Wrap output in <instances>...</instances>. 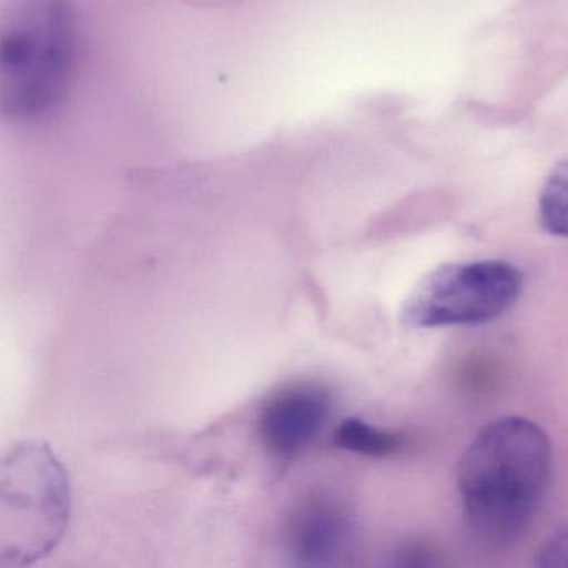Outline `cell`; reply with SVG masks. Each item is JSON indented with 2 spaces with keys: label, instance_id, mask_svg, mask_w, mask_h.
<instances>
[{
  "label": "cell",
  "instance_id": "obj_1",
  "mask_svg": "<svg viewBox=\"0 0 568 568\" xmlns=\"http://www.w3.org/2000/svg\"><path fill=\"white\" fill-rule=\"evenodd\" d=\"M551 447L534 422L504 417L485 425L458 465L468 527L487 544L517 540L550 480Z\"/></svg>",
  "mask_w": 568,
  "mask_h": 568
},
{
  "label": "cell",
  "instance_id": "obj_2",
  "mask_svg": "<svg viewBox=\"0 0 568 568\" xmlns=\"http://www.w3.org/2000/svg\"><path fill=\"white\" fill-rule=\"evenodd\" d=\"M75 55L69 0H8L0 21V108L41 121L64 99Z\"/></svg>",
  "mask_w": 568,
  "mask_h": 568
},
{
  "label": "cell",
  "instance_id": "obj_3",
  "mask_svg": "<svg viewBox=\"0 0 568 568\" xmlns=\"http://www.w3.org/2000/svg\"><path fill=\"white\" fill-rule=\"evenodd\" d=\"M71 485L54 452L21 442L0 467V565L26 567L55 550L71 518Z\"/></svg>",
  "mask_w": 568,
  "mask_h": 568
},
{
  "label": "cell",
  "instance_id": "obj_4",
  "mask_svg": "<svg viewBox=\"0 0 568 568\" xmlns=\"http://www.w3.org/2000/svg\"><path fill=\"white\" fill-rule=\"evenodd\" d=\"M524 277L501 261L444 264L425 275L402 308L414 328L481 324L504 314L520 295Z\"/></svg>",
  "mask_w": 568,
  "mask_h": 568
},
{
  "label": "cell",
  "instance_id": "obj_5",
  "mask_svg": "<svg viewBox=\"0 0 568 568\" xmlns=\"http://www.w3.org/2000/svg\"><path fill=\"white\" fill-rule=\"evenodd\" d=\"M331 397L315 385H295L268 398L258 417L262 444L278 458L297 457L322 434L331 417Z\"/></svg>",
  "mask_w": 568,
  "mask_h": 568
},
{
  "label": "cell",
  "instance_id": "obj_6",
  "mask_svg": "<svg viewBox=\"0 0 568 568\" xmlns=\"http://www.w3.org/2000/svg\"><path fill=\"white\" fill-rule=\"evenodd\" d=\"M347 511L332 500H312L292 518L287 548L294 564L325 567L335 564L351 540Z\"/></svg>",
  "mask_w": 568,
  "mask_h": 568
},
{
  "label": "cell",
  "instance_id": "obj_7",
  "mask_svg": "<svg viewBox=\"0 0 568 568\" xmlns=\"http://www.w3.org/2000/svg\"><path fill=\"white\" fill-rule=\"evenodd\" d=\"M334 444L367 457H387L400 450L404 438L400 434L375 427L362 418L351 417L335 428Z\"/></svg>",
  "mask_w": 568,
  "mask_h": 568
},
{
  "label": "cell",
  "instance_id": "obj_8",
  "mask_svg": "<svg viewBox=\"0 0 568 568\" xmlns=\"http://www.w3.org/2000/svg\"><path fill=\"white\" fill-rule=\"evenodd\" d=\"M538 221L548 234L568 239V159L551 171L541 189Z\"/></svg>",
  "mask_w": 568,
  "mask_h": 568
},
{
  "label": "cell",
  "instance_id": "obj_9",
  "mask_svg": "<svg viewBox=\"0 0 568 568\" xmlns=\"http://www.w3.org/2000/svg\"><path fill=\"white\" fill-rule=\"evenodd\" d=\"M538 567L568 568V528L551 535L537 554Z\"/></svg>",
  "mask_w": 568,
  "mask_h": 568
}]
</instances>
